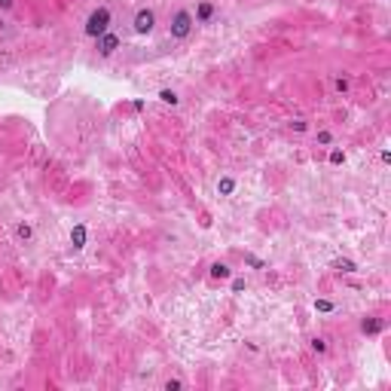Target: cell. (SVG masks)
I'll use <instances>...</instances> for the list:
<instances>
[{
	"label": "cell",
	"instance_id": "4fadbf2b",
	"mask_svg": "<svg viewBox=\"0 0 391 391\" xmlns=\"http://www.w3.org/2000/svg\"><path fill=\"white\" fill-rule=\"evenodd\" d=\"M346 162V153L342 150H330V165H342Z\"/></svg>",
	"mask_w": 391,
	"mask_h": 391
},
{
	"label": "cell",
	"instance_id": "6da1fadb",
	"mask_svg": "<svg viewBox=\"0 0 391 391\" xmlns=\"http://www.w3.org/2000/svg\"><path fill=\"white\" fill-rule=\"evenodd\" d=\"M110 6H98V9H92L89 13V19H86V28H83V34L86 37H101L104 31H110Z\"/></svg>",
	"mask_w": 391,
	"mask_h": 391
},
{
	"label": "cell",
	"instance_id": "5bb4252c",
	"mask_svg": "<svg viewBox=\"0 0 391 391\" xmlns=\"http://www.w3.org/2000/svg\"><path fill=\"white\" fill-rule=\"evenodd\" d=\"M315 309H318V312H330L333 303H330V300H315Z\"/></svg>",
	"mask_w": 391,
	"mask_h": 391
},
{
	"label": "cell",
	"instance_id": "30bf717a",
	"mask_svg": "<svg viewBox=\"0 0 391 391\" xmlns=\"http://www.w3.org/2000/svg\"><path fill=\"white\" fill-rule=\"evenodd\" d=\"M382 327H385V321H376V318H370V321H364V324H361L364 333H379Z\"/></svg>",
	"mask_w": 391,
	"mask_h": 391
},
{
	"label": "cell",
	"instance_id": "ac0fdd59",
	"mask_svg": "<svg viewBox=\"0 0 391 391\" xmlns=\"http://www.w3.org/2000/svg\"><path fill=\"white\" fill-rule=\"evenodd\" d=\"M165 388H183V382H180V379H168Z\"/></svg>",
	"mask_w": 391,
	"mask_h": 391
},
{
	"label": "cell",
	"instance_id": "277c9868",
	"mask_svg": "<svg viewBox=\"0 0 391 391\" xmlns=\"http://www.w3.org/2000/svg\"><path fill=\"white\" fill-rule=\"evenodd\" d=\"M95 43H98V52H101V59H110V55L119 49V34H113V31H104L101 37H95Z\"/></svg>",
	"mask_w": 391,
	"mask_h": 391
},
{
	"label": "cell",
	"instance_id": "e0dca14e",
	"mask_svg": "<svg viewBox=\"0 0 391 391\" xmlns=\"http://www.w3.org/2000/svg\"><path fill=\"white\" fill-rule=\"evenodd\" d=\"M336 89H339V92H346V89H349V79H346V77H339V79H336Z\"/></svg>",
	"mask_w": 391,
	"mask_h": 391
},
{
	"label": "cell",
	"instance_id": "8992f818",
	"mask_svg": "<svg viewBox=\"0 0 391 391\" xmlns=\"http://www.w3.org/2000/svg\"><path fill=\"white\" fill-rule=\"evenodd\" d=\"M71 241H74V251H83L86 248V223H77L71 229Z\"/></svg>",
	"mask_w": 391,
	"mask_h": 391
},
{
	"label": "cell",
	"instance_id": "ffe728a7",
	"mask_svg": "<svg viewBox=\"0 0 391 391\" xmlns=\"http://www.w3.org/2000/svg\"><path fill=\"white\" fill-rule=\"evenodd\" d=\"M0 31H3V19H0Z\"/></svg>",
	"mask_w": 391,
	"mask_h": 391
},
{
	"label": "cell",
	"instance_id": "ba28073f",
	"mask_svg": "<svg viewBox=\"0 0 391 391\" xmlns=\"http://www.w3.org/2000/svg\"><path fill=\"white\" fill-rule=\"evenodd\" d=\"M233 190H235V177H220L217 180V193L220 196H233Z\"/></svg>",
	"mask_w": 391,
	"mask_h": 391
},
{
	"label": "cell",
	"instance_id": "8fae6325",
	"mask_svg": "<svg viewBox=\"0 0 391 391\" xmlns=\"http://www.w3.org/2000/svg\"><path fill=\"white\" fill-rule=\"evenodd\" d=\"M159 101H162V104H171V107H175L177 104V92H171V89H162V92H159Z\"/></svg>",
	"mask_w": 391,
	"mask_h": 391
},
{
	"label": "cell",
	"instance_id": "d6986e66",
	"mask_svg": "<svg viewBox=\"0 0 391 391\" xmlns=\"http://www.w3.org/2000/svg\"><path fill=\"white\" fill-rule=\"evenodd\" d=\"M0 9H16V0H0Z\"/></svg>",
	"mask_w": 391,
	"mask_h": 391
},
{
	"label": "cell",
	"instance_id": "9c48e42d",
	"mask_svg": "<svg viewBox=\"0 0 391 391\" xmlns=\"http://www.w3.org/2000/svg\"><path fill=\"white\" fill-rule=\"evenodd\" d=\"M211 275H214V278H229V275H233V269H229L226 263H214V266H211Z\"/></svg>",
	"mask_w": 391,
	"mask_h": 391
},
{
	"label": "cell",
	"instance_id": "7a4b0ae2",
	"mask_svg": "<svg viewBox=\"0 0 391 391\" xmlns=\"http://www.w3.org/2000/svg\"><path fill=\"white\" fill-rule=\"evenodd\" d=\"M193 28H196V19H193L190 9H177V13L168 19V34H171V40H187L190 34H193Z\"/></svg>",
	"mask_w": 391,
	"mask_h": 391
},
{
	"label": "cell",
	"instance_id": "3957f363",
	"mask_svg": "<svg viewBox=\"0 0 391 391\" xmlns=\"http://www.w3.org/2000/svg\"><path fill=\"white\" fill-rule=\"evenodd\" d=\"M132 28H135V34H141V37L153 34V28H156V13H153L150 6L137 9V13H135V21H132Z\"/></svg>",
	"mask_w": 391,
	"mask_h": 391
},
{
	"label": "cell",
	"instance_id": "2e32d148",
	"mask_svg": "<svg viewBox=\"0 0 391 391\" xmlns=\"http://www.w3.org/2000/svg\"><path fill=\"white\" fill-rule=\"evenodd\" d=\"M312 349H315V352H327V346H324V339H312Z\"/></svg>",
	"mask_w": 391,
	"mask_h": 391
},
{
	"label": "cell",
	"instance_id": "9a60e30c",
	"mask_svg": "<svg viewBox=\"0 0 391 391\" xmlns=\"http://www.w3.org/2000/svg\"><path fill=\"white\" fill-rule=\"evenodd\" d=\"M318 144H333V135L330 132H318Z\"/></svg>",
	"mask_w": 391,
	"mask_h": 391
},
{
	"label": "cell",
	"instance_id": "7c38bea8",
	"mask_svg": "<svg viewBox=\"0 0 391 391\" xmlns=\"http://www.w3.org/2000/svg\"><path fill=\"white\" fill-rule=\"evenodd\" d=\"M333 269H339V272H346V275H352V272H358V266H354L352 260H336V263H333Z\"/></svg>",
	"mask_w": 391,
	"mask_h": 391
},
{
	"label": "cell",
	"instance_id": "5b68a950",
	"mask_svg": "<svg viewBox=\"0 0 391 391\" xmlns=\"http://www.w3.org/2000/svg\"><path fill=\"white\" fill-rule=\"evenodd\" d=\"M196 25H208V21L214 19V3H211V0H202V3L199 6H196Z\"/></svg>",
	"mask_w": 391,
	"mask_h": 391
},
{
	"label": "cell",
	"instance_id": "52a82bcc",
	"mask_svg": "<svg viewBox=\"0 0 391 391\" xmlns=\"http://www.w3.org/2000/svg\"><path fill=\"white\" fill-rule=\"evenodd\" d=\"M16 238H19V241H25V245H28V241L34 238V226H31L28 220H21V223H16Z\"/></svg>",
	"mask_w": 391,
	"mask_h": 391
}]
</instances>
